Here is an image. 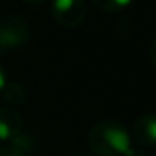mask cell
Listing matches in <instances>:
<instances>
[{
    "label": "cell",
    "instance_id": "1",
    "mask_svg": "<svg viewBox=\"0 0 156 156\" xmlns=\"http://www.w3.org/2000/svg\"><path fill=\"white\" fill-rule=\"evenodd\" d=\"M91 148L99 154H124L134 156V149L131 148V138L122 126L116 122L99 124L91 133Z\"/></svg>",
    "mask_w": 156,
    "mask_h": 156
},
{
    "label": "cell",
    "instance_id": "2",
    "mask_svg": "<svg viewBox=\"0 0 156 156\" xmlns=\"http://www.w3.org/2000/svg\"><path fill=\"white\" fill-rule=\"evenodd\" d=\"M55 20L64 25H76L84 19L86 9L81 0H54L52 5Z\"/></svg>",
    "mask_w": 156,
    "mask_h": 156
},
{
    "label": "cell",
    "instance_id": "3",
    "mask_svg": "<svg viewBox=\"0 0 156 156\" xmlns=\"http://www.w3.org/2000/svg\"><path fill=\"white\" fill-rule=\"evenodd\" d=\"M27 37V25L20 19H10L0 24V47L14 49L19 47Z\"/></svg>",
    "mask_w": 156,
    "mask_h": 156
},
{
    "label": "cell",
    "instance_id": "4",
    "mask_svg": "<svg viewBox=\"0 0 156 156\" xmlns=\"http://www.w3.org/2000/svg\"><path fill=\"white\" fill-rule=\"evenodd\" d=\"M19 121L17 114L10 109H0V139L7 141V139H14L19 134Z\"/></svg>",
    "mask_w": 156,
    "mask_h": 156
},
{
    "label": "cell",
    "instance_id": "5",
    "mask_svg": "<svg viewBox=\"0 0 156 156\" xmlns=\"http://www.w3.org/2000/svg\"><path fill=\"white\" fill-rule=\"evenodd\" d=\"M136 138L139 143L154 144L156 143V116L146 114L136 122Z\"/></svg>",
    "mask_w": 156,
    "mask_h": 156
},
{
    "label": "cell",
    "instance_id": "6",
    "mask_svg": "<svg viewBox=\"0 0 156 156\" xmlns=\"http://www.w3.org/2000/svg\"><path fill=\"white\" fill-rule=\"evenodd\" d=\"M94 2L104 10H114V9L128 7L133 0H94Z\"/></svg>",
    "mask_w": 156,
    "mask_h": 156
},
{
    "label": "cell",
    "instance_id": "7",
    "mask_svg": "<svg viewBox=\"0 0 156 156\" xmlns=\"http://www.w3.org/2000/svg\"><path fill=\"white\" fill-rule=\"evenodd\" d=\"M0 156H24V153L19 148H7L0 151Z\"/></svg>",
    "mask_w": 156,
    "mask_h": 156
},
{
    "label": "cell",
    "instance_id": "8",
    "mask_svg": "<svg viewBox=\"0 0 156 156\" xmlns=\"http://www.w3.org/2000/svg\"><path fill=\"white\" fill-rule=\"evenodd\" d=\"M5 84H7V81H5V72H4V69L0 67V91L5 89Z\"/></svg>",
    "mask_w": 156,
    "mask_h": 156
},
{
    "label": "cell",
    "instance_id": "9",
    "mask_svg": "<svg viewBox=\"0 0 156 156\" xmlns=\"http://www.w3.org/2000/svg\"><path fill=\"white\" fill-rule=\"evenodd\" d=\"M151 59H153V62L156 64V41L153 42V45H151Z\"/></svg>",
    "mask_w": 156,
    "mask_h": 156
},
{
    "label": "cell",
    "instance_id": "10",
    "mask_svg": "<svg viewBox=\"0 0 156 156\" xmlns=\"http://www.w3.org/2000/svg\"><path fill=\"white\" fill-rule=\"evenodd\" d=\"M27 2H32V4H39V2H42V0H27Z\"/></svg>",
    "mask_w": 156,
    "mask_h": 156
}]
</instances>
